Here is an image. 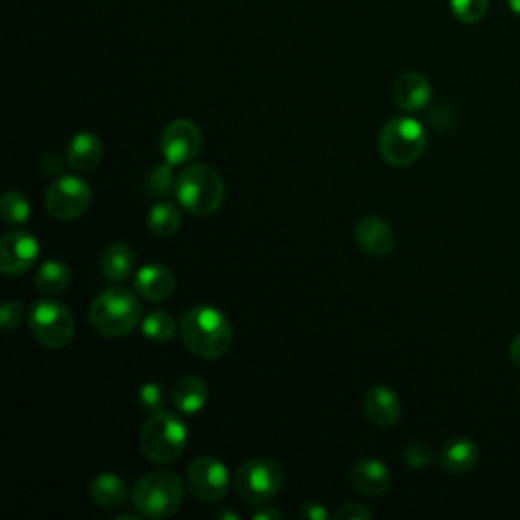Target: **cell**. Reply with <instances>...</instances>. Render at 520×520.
<instances>
[{"label": "cell", "mask_w": 520, "mask_h": 520, "mask_svg": "<svg viewBox=\"0 0 520 520\" xmlns=\"http://www.w3.org/2000/svg\"><path fill=\"white\" fill-rule=\"evenodd\" d=\"M179 334L185 346L204 360H218L232 346L230 319L210 305L185 311L179 323Z\"/></svg>", "instance_id": "cell-1"}, {"label": "cell", "mask_w": 520, "mask_h": 520, "mask_svg": "<svg viewBox=\"0 0 520 520\" xmlns=\"http://www.w3.org/2000/svg\"><path fill=\"white\" fill-rule=\"evenodd\" d=\"M88 317L94 332L100 336L122 338L141 325L143 307L133 291L110 287L92 301Z\"/></svg>", "instance_id": "cell-2"}, {"label": "cell", "mask_w": 520, "mask_h": 520, "mask_svg": "<svg viewBox=\"0 0 520 520\" xmlns=\"http://www.w3.org/2000/svg\"><path fill=\"white\" fill-rule=\"evenodd\" d=\"M224 193V179L212 165H187L177 177V202L185 212L193 216L216 214L224 202Z\"/></svg>", "instance_id": "cell-3"}, {"label": "cell", "mask_w": 520, "mask_h": 520, "mask_svg": "<svg viewBox=\"0 0 520 520\" xmlns=\"http://www.w3.org/2000/svg\"><path fill=\"white\" fill-rule=\"evenodd\" d=\"M189 429L185 421L169 411L153 413L141 429V451L153 464H171L185 451Z\"/></svg>", "instance_id": "cell-4"}, {"label": "cell", "mask_w": 520, "mask_h": 520, "mask_svg": "<svg viewBox=\"0 0 520 520\" xmlns=\"http://www.w3.org/2000/svg\"><path fill=\"white\" fill-rule=\"evenodd\" d=\"M183 480L171 470H157L143 476L133 490V504L145 518H167L183 502Z\"/></svg>", "instance_id": "cell-5"}, {"label": "cell", "mask_w": 520, "mask_h": 520, "mask_svg": "<svg viewBox=\"0 0 520 520\" xmlns=\"http://www.w3.org/2000/svg\"><path fill=\"white\" fill-rule=\"evenodd\" d=\"M427 135L419 120L411 116H399L388 120L378 139V149L382 159L393 167H409L421 159L425 153Z\"/></svg>", "instance_id": "cell-6"}, {"label": "cell", "mask_w": 520, "mask_h": 520, "mask_svg": "<svg viewBox=\"0 0 520 520\" xmlns=\"http://www.w3.org/2000/svg\"><path fill=\"white\" fill-rule=\"evenodd\" d=\"M31 336L49 350L68 346L76 334V321L72 311L59 301H37L29 311Z\"/></svg>", "instance_id": "cell-7"}, {"label": "cell", "mask_w": 520, "mask_h": 520, "mask_svg": "<svg viewBox=\"0 0 520 520\" xmlns=\"http://www.w3.org/2000/svg\"><path fill=\"white\" fill-rule=\"evenodd\" d=\"M285 484L283 468L269 458H252L236 472V488L244 502L252 506L273 500Z\"/></svg>", "instance_id": "cell-8"}, {"label": "cell", "mask_w": 520, "mask_h": 520, "mask_svg": "<svg viewBox=\"0 0 520 520\" xmlns=\"http://www.w3.org/2000/svg\"><path fill=\"white\" fill-rule=\"evenodd\" d=\"M92 202L90 185L76 175L57 177L45 191V210L59 222H70L86 214Z\"/></svg>", "instance_id": "cell-9"}, {"label": "cell", "mask_w": 520, "mask_h": 520, "mask_svg": "<svg viewBox=\"0 0 520 520\" xmlns=\"http://www.w3.org/2000/svg\"><path fill=\"white\" fill-rule=\"evenodd\" d=\"M187 486L202 502H220L230 486L228 468L214 455H200L187 468Z\"/></svg>", "instance_id": "cell-10"}, {"label": "cell", "mask_w": 520, "mask_h": 520, "mask_svg": "<svg viewBox=\"0 0 520 520\" xmlns=\"http://www.w3.org/2000/svg\"><path fill=\"white\" fill-rule=\"evenodd\" d=\"M202 141V130L198 124L187 118H177L165 126L161 135L163 159L175 167L185 165L200 153Z\"/></svg>", "instance_id": "cell-11"}, {"label": "cell", "mask_w": 520, "mask_h": 520, "mask_svg": "<svg viewBox=\"0 0 520 520\" xmlns=\"http://www.w3.org/2000/svg\"><path fill=\"white\" fill-rule=\"evenodd\" d=\"M39 256V242L27 230H13L0 240V271L17 277L33 269Z\"/></svg>", "instance_id": "cell-12"}, {"label": "cell", "mask_w": 520, "mask_h": 520, "mask_svg": "<svg viewBox=\"0 0 520 520\" xmlns=\"http://www.w3.org/2000/svg\"><path fill=\"white\" fill-rule=\"evenodd\" d=\"M356 244L368 256H386L395 246V232L390 224L378 216H366L356 224Z\"/></svg>", "instance_id": "cell-13"}, {"label": "cell", "mask_w": 520, "mask_h": 520, "mask_svg": "<svg viewBox=\"0 0 520 520\" xmlns=\"http://www.w3.org/2000/svg\"><path fill=\"white\" fill-rule=\"evenodd\" d=\"M352 478V486L364 494V496H382L393 486V476H390V470L374 458H362L352 466L350 472Z\"/></svg>", "instance_id": "cell-14"}, {"label": "cell", "mask_w": 520, "mask_h": 520, "mask_svg": "<svg viewBox=\"0 0 520 520\" xmlns=\"http://www.w3.org/2000/svg\"><path fill=\"white\" fill-rule=\"evenodd\" d=\"M364 411L376 427H393L401 417V401L393 388L372 386L364 399Z\"/></svg>", "instance_id": "cell-15"}, {"label": "cell", "mask_w": 520, "mask_h": 520, "mask_svg": "<svg viewBox=\"0 0 520 520\" xmlns=\"http://www.w3.org/2000/svg\"><path fill=\"white\" fill-rule=\"evenodd\" d=\"M431 96H433L431 82L417 72L403 74L393 88V100L405 112L423 110L431 102Z\"/></svg>", "instance_id": "cell-16"}, {"label": "cell", "mask_w": 520, "mask_h": 520, "mask_svg": "<svg viewBox=\"0 0 520 520\" xmlns=\"http://www.w3.org/2000/svg\"><path fill=\"white\" fill-rule=\"evenodd\" d=\"M208 399H210L208 384L195 374L181 376L171 390L173 405L177 407L179 413L185 415L200 413L208 405Z\"/></svg>", "instance_id": "cell-17"}, {"label": "cell", "mask_w": 520, "mask_h": 520, "mask_svg": "<svg viewBox=\"0 0 520 520\" xmlns=\"http://www.w3.org/2000/svg\"><path fill=\"white\" fill-rule=\"evenodd\" d=\"M175 285L173 273L163 265H147L135 277V293L153 303L167 301L175 293Z\"/></svg>", "instance_id": "cell-18"}, {"label": "cell", "mask_w": 520, "mask_h": 520, "mask_svg": "<svg viewBox=\"0 0 520 520\" xmlns=\"http://www.w3.org/2000/svg\"><path fill=\"white\" fill-rule=\"evenodd\" d=\"M478 458H480V451L472 439L453 437L441 449L439 462L447 474L458 476V474L470 472L478 464Z\"/></svg>", "instance_id": "cell-19"}, {"label": "cell", "mask_w": 520, "mask_h": 520, "mask_svg": "<svg viewBox=\"0 0 520 520\" xmlns=\"http://www.w3.org/2000/svg\"><path fill=\"white\" fill-rule=\"evenodd\" d=\"M135 265H137L135 250L126 246V244H122V242L110 244L100 258L102 273L112 283H122V281L133 277Z\"/></svg>", "instance_id": "cell-20"}, {"label": "cell", "mask_w": 520, "mask_h": 520, "mask_svg": "<svg viewBox=\"0 0 520 520\" xmlns=\"http://www.w3.org/2000/svg\"><path fill=\"white\" fill-rule=\"evenodd\" d=\"M102 141L92 133H78L68 147V165L76 171H92L102 161Z\"/></svg>", "instance_id": "cell-21"}, {"label": "cell", "mask_w": 520, "mask_h": 520, "mask_svg": "<svg viewBox=\"0 0 520 520\" xmlns=\"http://www.w3.org/2000/svg\"><path fill=\"white\" fill-rule=\"evenodd\" d=\"M72 281V271L70 267L61 263L57 258L45 260V263L39 267V271L35 273V289L43 295H59L65 289H68Z\"/></svg>", "instance_id": "cell-22"}, {"label": "cell", "mask_w": 520, "mask_h": 520, "mask_svg": "<svg viewBox=\"0 0 520 520\" xmlns=\"http://www.w3.org/2000/svg\"><path fill=\"white\" fill-rule=\"evenodd\" d=\"M90 496L102 508H116L128 498V486L120 476L104 472L92 480Z\"/></svg>", "instance_id": "cell-23"}, {"label": "cell", "mask_w": 520, "mask_h": 520, "mask_svg": "<svg viewBox=\"0 0 520 520\" xmlns=\"http://www.w3.org/2000/svg\"><path fill=\"white\" fill-rule=\"evenodd\" d=\"M141 332L147 340H151L155 344H165L175 338L177 321L171 313H167L163 309H155L141 319Z\"/></svg>", "instance_id": "cell-24"}, {"label": "cell", "mask_w": 520, "mask_h": 520, "mask_svg": "<svg viewBox=\"0 0 520 520\" xmlns=\"http://www.w3.org/2000/svg\"><path fill=\"white\" fill-rule=\"evenodd\" d=\"M181 224V214L177 210L175 204L167 202V200H161L157 202L151 210H149V216H147V226L153 234L157 236H171L177 232Z\"/></svg>", "instance_id": "cell-25"}, {"label": "cell", "mask_w": 520, "mask_h": 520, "mask_svg": "<svg viewBox=\"0 0 520 520\" xmlns=\"http://www.w3.org/2000/svg\"><path fill=\"white\" fill-rule=\"evenodd\" d=\"M177 185V175H175V165L165 161V163H157L145 181V189L155 200H165L167 195H171V191H175Z\"/></svg>", "instance_id": "cell-26"}, {"label": "cell", "mask_w": 520, "mask_h": 520, "mask_svg": "<svg viewBox=\"0 0 520 520\" xmlns=\"http://www.w3.org/2000/svg\"><path fill=\"white\" fill-rule=\"evenodd\" d=\"M0 214L3 220L11 226H21L31 218L29 200L21 191H7L3 195V204H0Z\"/></svg>", "instance_id": "cell-27"}, {"label": "cell", "mask_w": 520, "mask_h": 520, "mask_svg": "<svg viewBox=\"0 0 520 520\" xmlns=\"http://www.w3.org/2000/svg\"><path fill=\"white\" fill-rule=\"evenodd\" d=\"M449 7L455 19L466 25H474L482 21L484 15L488 13L490 0H449Z\"/></svg>", "instance_id": "cell-28"}, {"label": "cell", "mask_w": 520, "mask_h": 520, "mask_svg": "<svg viewBox=\"0 0 520 520\" xmlns=\"http://www.w3.org/2000/svg\"><path fill=\"white\" fill-rule=\"evenodd\" d=\"M139 405L147 413H159L165 407V388L157 382H145L139 390Z\"/></svg>", "instance_id": "cell-29"}, {"label": "cell", "mask_w": 520, "mask_h": 520, "mask_svg": "<svg viewBox=\"0 0 520 520\" xmlns=\"http://www.w3.org/2000/svg\"><path fill=\"white\" fill-rule=\"evenodd\" d=\"M405 462L413 468V470H421L427 468L433 462V449L429 443L425 441H413L409 443V447L405 449Z\"/></svg>", "instance_id": "cell-30"}, {"label": "cell", "mask_w": 520, "mask_h": 520, "mask_svg": "<svg viewBox=\"0 0 520 520\" xmlns=\"http://www.w3.org/2000/svg\"><path fill=\"white\" fill-rule=\"evenodd\" d=\"M25 315V307L19 301H7L0 307V323H3L5 332H15Z\"/></svg>", "instance_id": "cell-31"}, {"label": "cell", "mask_w": 520, "mask_h": 520, "mask_svg": "<svg viewBox=\"0 0 520 520\" xmlns=\"http://www.w3.org/2000/svg\"><path fill=\"white\" fill-rule=\"evenodd\" d=\"M336 520H370L374 518V512L362 504L356 502H346L334 512Z\"/></svg>", "instance_id": "cell-32"}, {"label": "cell", "mask_w": 520, "mask_h": 520, "mask_svg": "<svg viewBox=\"0 0 520 520\" xmlns=\"http://www.w3.org/2000/svg\"><path fill=\"white\" fill-rule=\"evenodd\" d=\"M299 516H301L303 520H325L330 514H328V508H325L323 504H319V502H307V504L301 506Z\"/></svg>", "instance_id": "cell-33"}, {"label": "cell", "mask_w": 520, "mask_h": 520, "mask_svg": "<svg viewBox=\"0 0 520 520\" xmlns=\"http://www.w3.org/2000/svg\"><path fill=\"white\" fill-rule=\"evenodd\" d=\"M277 518H285V514L273 508L271 504H260V508L254 512V520H277Z\"/></svg>", "instance_id": "cell-34"}, {"label": "cell", "mask_w": 520, "mask_h": 520, "mask_svg": "<svg viewBox=\"0 0 520 520\" xmlns=\"http://www.w3.org/2000/svg\"><path fill=\"white\" fill-rule=\"evenodd\" d=\"M43 167H45L47 173L57 175L59 169H61V159H59L55 153H47V155L43 157Z\"/></svg>", "instance_id": "cell-35"}, {"label": "cell", "mask_w": 520, "mask_h": 520, "mask_svg": "<svg viewBox=\"0 0 520 520\" xmlns=\"http://www.w3.org/2000/svg\"><path fill=\"white\" fill-rule=\"evenodd\" d=\"M510 360L520 368V334L510 342Z\"/></svg>", "instance_id": "cell-36"}, {"label": "cell", "mask_w": 520, "mask_h": 520, "mask_svg": "<svg viewBox=\"0 0 520 520\" xmlns=\"http://www.w3.org/2000/svg\"><path fill=\"white\" fill-rule=\"evenodd\" d=\"M508 7H510L512 13L520 15V0H508Z\"/></svg>", "instance_id": "cell-37"}, {"label": "cell", "mask_w": 520, "mask_h": 520, "mask_svg": "<svg viewBox=\"0 0 520 520\" xmlns=\"http://www.w3.org/2000/svg\"><path fill=\"white\" fill-rule=\"evenodd\" d=\"M218 518H232V520H238V514L228 512V510H222V512H218Z\"/></svg>", "instance_id": "cell-38"}]
</instances>
